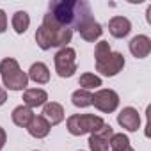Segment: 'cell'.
I'll return each mask as SVG.
<instances>
[{
  "label": "cell",
  "instance_id": "cell-20",
  "mask_svg": "<svg viewBox=\"0 0 151 151\" xmlns=\"http://www.w3.org/2000/svg\"><path fill=\"white\" fill-rule=\"evenodd\" d=\"M109 146L112 147V151H133V147L130 146V139L124 133H114Z\"/></svg>",
  "mask_w": 151,
  "mask_h": 151
},
{
  "label": "cell",
  "instance_id": "cell-16",
  "mask_svg": "<svg viewBox=\"0 0 151 151\" xmlns=\"http://www.w3.org/2000/svg\"><path fill=\"white\" fill-rule=\"evenodd\" d=\"M27 77L30 80H34L36 84H48L50 82V71H48V66L45 62H34L29 69V75Z\"/></svg>",
  "mask_w": 151,
  "mask_h": 151
},
{
  "label": "cell",
  "instance_id": "cell-18",
  "mask_svg": "<svg viewBox=\"0 0 151 151\" xmlns=\"http://www.w3.org/2000/svg\"><path fill=\"white\" fill-rule=\"evenodd\" d=\"M30 25V16L27 11H16L13 14V29L16 34H25Z\"/></svg>",
  "mask_w": 151,
  "mask_h": 151
},
{
  "label": "cell",
  "instance_id": "cell-10",
  "mask_svg": "<svg viewBox=\"0 0 151 151\" xmlns=\"http://www.w3.org/2000/svg\"><path fill=\"white\" fill-rule=\"evenodd\" d=\"M117 123L128 130V132H137L140 126V116L137 112V109L133 107H124L119 114H117Z\"/></svg>",
  "mask_w": 151,
  "mask_h": 151
},
{
  "label": "cell",
  "instance_id": "cell-12",
  "mask_svg": "<svg viewBox=\"0 0 151 151\" xmlns=\"http://www.w3.org/2000/svg\"><path fill=\"white\" fill-rule=\"evenodd\" d=\"M132 30V23L124 16H114L109 22V32L114 37H126Z\"/></svg>",
  "mask_w": 151,
  "mask_h": 151
},
{
  "label": "cell",
  "instance_id": "cell-11",
  "mask_svg": "<svg viewBox=\"0 0 151 151\" xmlns=\"http://www.w3.org/2000/svg\"><path fill=\"white\" fill-rule=\"evenodd\" d=\"M130 52L135 59H144L149 55L151 52V39L144 34L140 36H135L132 41H130Z\"/></svg>",
  "mask_w": 151,
  "mask_h": 151
},
{
  "label": "cell",
  "instance_id": "cell-8",
  "mask_svg": "<svg viewBox=\"0 0 151 151\" xmlns=\"http://www.w3.org/2000/svg\"><path fill=\"white\" fill-rule=\"evenodd\" d=\"M93 105H94L98 110H101V112H105V114H110V112H114V110L117 109V105H119V96H117V93L112 91V89H100V91H96V93L93 94Z\"/></svg>",
  "mask_w": 151,
  "mask_h": 151
},
{
  "label": "cell",
  "instance_id": "cell-1",
  "mask_svg": "<svg viewBox=\"0 0 151 151\" xmlns=\"http://www.w3.org/2000/svg\"><path fill=\"white\" fill-rule=\"evenodd\" d=\"M73 37V29H66L60 27L50 13L45 14L43 18V25L36 30V43L41 50H50L53 46H60L64 48Z\"/></svg>",
  "mask_w": 151,
  "mask_h": 151
},
{
  "label": "cell",
  "instance_id": "cell-2",
  "mask_svg": "<svg viewBox=\"0 0 151 151\" xmlns=\"http://www.w3.org/2000/svg\"><path fill=\"white\" fill-rule=\"evenodd\" d=\"M89 11L91 6L86 0H55L48 6V13L52 14V18L66 29L75 27L77 22Z\"/></svg>",
  "mask_w": 151,
  "mask_h": 151
},
{
  "label": "cell",
  "instance_id": "cell-13",
  "mask_svg": "<svg viewBox=\"0 0 151 151\" xmlns=\"http://www.w3.org/2000/svg\"><path fill=\"white\" fill-rule=\"evenodd\" d=\"M43 117L48 121L50 126L59 124V123L64 119V109H62V105L57 103V101L45 103V107H43Z\"/></svg>",
  "mask_w": 151,
  "mask_h": 151
},
{
  "label": "cell",
  "instance_id": "cell-3",
  "mask_svg": "<svg viewBox=\"0 0 151 151\" xmlns=\"http://www.w3.org/2000/svg\"><path fill=\"white\" fill-rule=\"evenodd\" d=\"M94 59H96V71H100L103 77H116L124 68V55L119 52H112L109 41H100L96 45Z\"/></svg>",
  "mask_w": 151,
  "mask_h": 151
},
{
  "label": "cell",
  "instance_id": "cell-9",
  "mask_svg": "<svg viewBox=\"0 0 151 151\" xmlns=\"http://www.w3.org/2000/svg\"><path fill=\"white\" fill-rule=\"evenodd\" d=\"M114 135V130L110 124H103L98 132L91 133L89 137V147L91 151H109V142H110V137Z\"/></svg>",
  "mask_w": 151,
  "mask_h": 151
},
{
  "label": "cell",
  "instance_id": "cell-23",
  "mask_svg": "<svg viewBox=\"0 0 151 151\" xmlns=\"http://www.w3.org/2000/svg\"><path fill=\"white\" fill-rule=\"evenodd\" d=\"M6 139H7V135H6V130L0 126V151L4 149V146H6Z\"/></svg>",
  "mask_w": 151,
  "mask_h": 151
},
{
  "label": "cell",
  "instance_id": "cell-4",
  "mask_svg": "<svg viewBox=\"0 0 151 151\" xmlns=\"http://www.w3.org/2000/svg\"><path fill=\"white\" fill-rule=\"evenodd\" d=\"M0 75H2L4 86L9 91H23L29 86V77L27 73L22 71V68L18 66L16 59H4L0 62Z\"/></svg>",
  "mask_w": 151,
  "mask_h": 151
},
{
  "label": "cell",
  "instance_id": "cell-22",
  "mask_svg": "<svg viewBox=\"0 0 151 151\" xmlns=\"http://www.w3.org/2000/svg\"><path fill=\"white\" fill-rule=\"evenodd\" d=\"M6 29H7V14L0 9V34L6 32Z\"/></svg>",
  "mask_w": 151,
  "mask_h": 151
},
{
  "label": "cell",
  "instance_id": "cell-21",
  "mask_svg": "<svg viewBox=\"0 0 151 151\" xmlns=\"http://www.w3.org/2000/svg\"><path fill=\"white\" fill-rule=\"evenodd\" d=\"M78 86H82V89H86V91L98 89L101 86V78L96 77L94 73H84L80 77V80H78Z\"/></svg>",
  "mask_w": 151,
  "mask_h": 151
},
{
  "label": "cell",
  "instance_id": "cell-6",
  "mask_svg": "<svg viewBox=\"0 0 151 151\" xmlns=\"http://www.w3.org/2000/svg\"><path fill=\"white\" fill-rule=\"evenodd\" d=\"M55 71L60 78H69L77 71V53L73 48L64 46L55 53Z\"/></svg>",
  "mask_w": 151,
  "mask_h": 151
},
{
  "label": "cell",
  "instance_id": "cell-5",
  "mask_svg": "<svg viewBox=\"0 0 151 151\" xmlns=\"http://www.w3.org/2000/svg\"><path fill=\"white\" fill-rule=\"evenodd\" d=\"M103 124L105 121L100 116H93V114H75L68 117V132L77 137L86 133H94Z\"/></svg>",
  "mask_w": 151,
  "mask_h": 151
},
{
  "label": "cell",
  "instance_id": "cell-17",
  "mask_svg": "<svg viewBox=\"0 0 151 151\" xmlns=\"http://www.w3.org/2000/svg\"><path fill=\"white\" fill-rule=\"evenodd\" d=\"M11 116H13V123H14L16 126L27 128L29 123H30L32 117H34V112H32V109H29V107H25V105H20V107H16V109L13 110Z\"/></svg>",
  "mask_w": 151,
  "mask_h": 151
},
{
  "label": "cell",
  "instance_id": "cell-24",
  "mask_svg": "<svg viewBox=\"0 0 151 151\" xmlns=\"http://www.w3.org/2000/svg\"><path fill=\"white\" fill-rule=\"evenodd\" d=\"M6 100H7V93H6L2 87H0V105H4V103H6Z\"/></svg>",
  "mask_w": 151,
  "mask_h": 151
},
{
  "label": "cell",
  "instance_id": "cell-14",
  "mask_svg": "<svg viewBox=\"0 0 151 151\" xmlns=\"http://www.w3.org/2000/svg\"><path fill=\"white\" fill-rule=\"evenodd\" d=\"M46 100H48V94L43 89H25V93H23V103L29 109L41 107L46 103Z\"/></svg>",
  "mask_w": 151,
  "mask_h": 151
},
{
  "label": "cell",
  "instance_id": "cell-7",
  "mask_svg": "<svg viewBox=\"0 0 151 151\" xmlns=\"http://www.w3.org/2000/svg\"><path fill=\"white\" fill-rule=\"evenodd\" d=\"M77 30L80 32V36H82V39H86V41H89V43H93V41H96L101 34H103V29H101V25L94 20V16H93V13L89 11V13H86L78 22H77Z\"/></svg>",
  "mask_w": 151,
  "mask_h": 151
},
{
  "label": "cell",
  "instance_id": "cell-15",
  "mask_svg": "<svg viewBox=\"0 0 151 151\" xmlns=\"http://www.w3.org/2000/svg\"><path fill=\"white\" fill-rule=\"evenodd\" d=\"M50 124H48V121L43 117V116H34L32 117V121L29 123V126H27V130H29V133L32 135V137H36V139H43V137H46L48 133H50Z\"/></svg>",
  "mask_w": 151,
  "mask_h": 151
},
{
  "label": "cell",
  "instance_id": "cell-19",
  "mask_svg": "<svg viewBox=\"0 0 151 151\" xmlns=\"http://www.w3.org/2000/svg\"><path fill=\"white\" fill-rule=\"evenodd\" d=\"M71 101H73L75 107L86 109V107L93 105V93L91 91H86V89H78V91H75L71 94Z\"/></svg>",
  "mask_w": 151,
  "mask_h": 151
}]
</instances>
